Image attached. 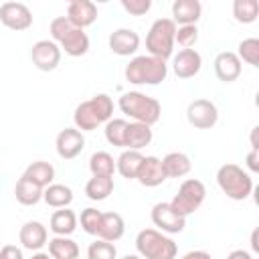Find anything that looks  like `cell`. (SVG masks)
I'll return each instance as SVG.
<instances>
[{"mask_svg": "<svg viewBox=\"0 0 259 259\" xmlns=\"http://www.w3.org/2000/svg\"><path fill=\"white\" fill-rule=\"evenodd\" d=\"M204 198H206V188H204V184L198 180V178H186L182 184H180V188H178V192L174 194V198L170 200V206L180 214V217H188V214H192L194 210H198L200 208V204L204 202Z\"/></svg>", "mask_w": 259, "mask_h": 259, "instance_id": "52a82bcc", "label": "cell"}, {"mask_svg": "<svg viewBox=\"0 0 259 259\" xmlns=\"http://www.w3.org/2000/svg\"><path fill=\"white\" fill-rule=\"evenodd\" d=\"M217 184L231 200H245L253 192V178L251 174L241 168L239 164H223L217 170Z\"/></svg>", "mask_w": 259, "mask_h": 259, "instance_id": "277c9868", "label": "cell"}, {"mask_svg": "<svg viewBox=\"0 0 259 259\" xmlns=\"http://www.w3.org/2000/svg\"><path fill=\"white\" fill-rule=\"evenodd\" d=\"M160 160H162V170L166 178H182L192 170V162L184 152H168Z\"/></svg>", "mask_w": 259, "mask_h": 259, "instance_id": "7402d4cb", "label": "cell"}, {"mask_svg": "<svg viewBox=\"0 0 259 259\" xmlns=\"http://www.w3.org/2000/svg\"><path fill=\"white\" fill-rule=\"evenodd\" d=\"M18 241H20V245L24 249L36 253V251H40L49 243L47 227L40 221H26L20 227V231H18Z\"/></svg>", "mask_w": 259, "mask_h": 259, "instance_id": "9a60e30c", "label": "cell"}, {"mask_svg": "<svg viewBox=\"0 0 259 259\" xmlns=\"http://www.w3.org/2000/svg\"><path fill=\"white\" fill-rule=\"evenodd\" d=\"M75 26L67 20V16H57V18H53L51 20V26H49V32H51V40H55L57 45L73 30Z\"/></svg>", "mask_w": 259, "mask_h": 259, "instance_id": "74e56055", "label": "cell"}, {"mask_svg": "<svg viewBox=\"0 0 259 259\" xmlns=\"http://www.w3.org/2000/svg\"><path fill=\"white\" fill-rule=\"evenodd\" d=\"M257 134H259V127L255 125L251 130V150H259V142H257Z\"/></svg>", "mask_w": 259, "mask_h": 259, "instance_id": "ee69618b", "label": "cell"}, {"mask_svg": "<svg viewBox=\"0 0 259 259\" xmlns=\"http://www.w3.org/2000/svg\"><path fill=\"white\" fill-rule=\"evenodd\" d=\"M0 22L10 30H26L32 26V12L24 2H4L0 6Z\"/></svg>", "mask_w": 259, "mask_h": 259, "instance_id": "8fae6325", "label": "cell"}, {"mask_svg": "<svg viewBox=\"0 0 259 259\" xmlns=\"http://www.w3.org/2000/svg\"><path fill=\"white\" fill-rule=\"evenodd\" d=\"M125 81L132 85H160L168 77V65L150 55H138L125 65Z\"/></svg>", "mask_w": 259, "mask_h": 259, "instance_id": "3957f363", "label": "cell"}, {"mask_svg": "<svg viewBox=\"0 0 259 259\" xmlns=\"http://www.w3.org/2000/svg\"><path fill=\"white\" fill-rule=\"evenodd\" d=\"M59 47H61V53L65 51V55H69V57H83V55L89 51V36H87L85 30L73 28V30L59 42Z\"/></svg>", "mask_w": 259, "mask_h": 259, "instance_id": "484cf974", "label": "cell"}, {"mask_svg": "<svg viewBox=\"0 0 259 259\" xmlns=\"http://www.w3.org/2000/svg\"><path fill=\"white\" fill-rule=\"evenodd\" d=\"M227 259H253V255L249 251H245V249H235V251H231L227 255Z\"/></svg>", "mask_w": 259, "mask_h": 259, "instance_id": "7bdbcfd3", "label": "cell"}, {"mask_svg": "<svg viewBox=\"0 0 259 259\" xmlns=\"http://www.w3.org/2000/svg\"><path fill=\"white\" fill-rule=\"evenodd\" d=\"M30 259H53V257L49 253H45V251H36V253H32Z\"/></svg>", "mask_w": 259, "mask_h": 259, "instance_id": "bcb514c9", "label": "cell"}, {"mask_svg": "<svg viewBox=\"0 0 259 259\" xmlns=\"http://www.w3.org/2000/svg\"><path fill=\"white\" fill-rule=\"evenodd\" d=\"M180 259H212V257H210V253L196 249V251H188V253H184Z\"/></svg>", "mask_w": 259, "mask_h": 259, "instance_id": "b9f144b4", "label": "cell"}, {"mask_svg": "<svg viewBox=\"0 0 259 259\" xmlns=\"http://www.w3.org/2000/svg\"><path fill=\"white\" fill-rule=\"evenodd\" d=\"M214 75L219 77V81L223 83H233L241 77L243 71V63L239 61V57L231 51H223L214 57Z\"/></svg>", "mask_w": 259, "mask_h": 259, "instance_id": "e0dca14e", "label": "cell"}, {"mask_svg": "<svg viewBox=\"0 0 259 259\" xmlns=\"http://www.w3.org/2000/svg\"><path fill=\"white\" fill-rule=\"evenodd\" d=\"M174 34H176V24L172 18H158L152 22L148 34H146V49L150 57L156 59H170L174 53Z\"/></svg>", "mask_w": 259, "mask_h": 259, "instance_id": "8992f818", "label": "cell"}, {"mask_svg": "<svg viewBox=\"0 0 259 259\" xmlns=\"http://www.w3.org/2000/svg\"><path fill=\"white\" fill-rule=\"evenodd\" d=\"M89 170L93 176H113L115 160L109 152H95L89 158Z\"/></svg>", "mask_w": 259, "mask_h": 259, "instance_id": "d6a6232c", "label": "cell"}, {"mask_svg": "<svg viewBox=\"0 0 259 259\" xmlns=\"http://www.w3.org/2000/svg\"><path fill=\"white\" fill-rule=\"evenodd\" d=\"M233 16L241 24H251L259 16V2L257 0H235L233 2Z\"/></svg>", "mask_w": 259, "mask_h": 259, "instance_id": "1f68e13d", "label": "cell"}, {"mask_svg": "<svg viewBox=\"0 0 259 259\" xmlns=\"http://www.w3.org/2000/svg\"><path fill=\"white\" fill-rule=\"evenodd\" d=\"M121 113H125L132 121L144 123V125H154L160 121L162 115V105L156 97H150L142 91H127L119 97L117 101Z\"/></svg>", "mask_w": 259, "mask_h": 259, "instance_id": "7a4b0ae2", "label": "cell"}, {"mask_svg": "<svg viewBox=\"0 0 259 259\" xmlns=\"http://www.w3.org/2000/svg\"><path fill=\"white\" fill-rule=\"evenodd\" d=\"M136 249L142 259H176V243L158 229H142L136 235Z\"/></svg>", "mask_w": 259, "mask_h": 259, "instance_id": "5b68a950", "label": "cell"}, {"mask_svg": "<svg viewBox=\"0 0 259 259\" xmlns=\"http://www.w3.org/2000/svg\"><path fill=\"white\" fill-rule=\"evenodd\" d=\"M125 130H127V121L123 117H111L103 130L107 144L115 148H125Z\"/></svg>", "mask_w": 259, "mask_h": 259, "instance_id": "4dcf8cb0", "label": "cell"}, {"mask_svg": "<svg viewBox=\"0 0 259 259\" xmlns=\"http://www.w3.org/2000/svg\"><path fill=\"white\" fill-rule=\"evenodd\" d=\"M55 148H57L59 158L73 160V158H77L83 152V148H85V136L77 127H65V130H61L57 134Z\"/></svg>", "mask_w": 259, "mask_h": 259, "instance_id": "7c38bea8", "label": "cell"}, {"mask_svg": "<svg viewBox=\"0 0 259 259\" xmlns=\"http://www.w3.org/2000/svg\"><path fill=\"white\" fill-rule=\"evenodd\" d=\"M61 47L55 42V40H49V38H42V40H36L30 49V59H32V65L38 69V71H55L61 63Z\"/></svg>", "mask_w": 259, "mask_h": 259, "instance_id": "30bf717a", "label": "cell"}, {"mask_svg": "<svg viewBox=\"0 0 259 259\" xmlns=\"http://www.w3.org/2000/svg\"><path fill=\"white\" fill-rule=\"evenodd\" d=\"M202 14V4L198 0H176L172 4V22L176 26L196 24Z\"/></svg>", "mask_w": 259, "mask_h": 259, "instance_id": "d6986e66", "label": "cell"}, {"mask_svg": "<svg viewBox=\"0 0 259 259\" xmlns=\"http://www.w3.org/2000/svg\"><path fill=\"white\" fill-rule=\"evenodd\" d=\"M150 219H152L154 227H156L160 233H164V235L182 233L184 227H186V219L180 217V214L170 206V202H156V204L152 206Z\"/></svg>", "mask_w": 259, "mask_h": 259, "instance_id": "ba28073f", "label": "cell"}, {"mask_svg": "<svg viewBox=\"0 0 259 259\" xmlns=\"http://www.w3.org/2000/svg\"><path fill=\"white\" fill-rule=\"evenodd\" d=\"M121 8L132 16H144L152 8V0H121Z\"/></svg>", "mask_w": 259, "mask_h": 259, "instance_id": "f35d334b", "label": "cell"}, {"mask_svg": "<svg viewBox=\"0 0 259 259\" xmlns=\"http://www.w3.org/2000/svg\"><path fill=\"white\" fill-rule=\"evenodd\" d=\"M0 259H24L22 249L16 245H4L0 247Z\"/></svg>", "mask_w": 259, "mask_h": 259, "instance_id": "ab89813d", "label": "cell"}, {"mask_svg": "<svg viewBox=\"0 0 259 259\" xmlns=\"http://www.w3.org/2000/svg\"><path fill=\"white\" fill-rule=\"evenodd\" d=\"M101 210L93 208V206H87L81 210V214L77 217V221L81 223V229L87 233V235H95L99 233V225H101Z\"/></svg>", "mask_w": 259, "mask_h": 259, "instance_id": "e575fe53", "label": "cell"}, {"mask_svg": "<svg viewBox=\"0 0 259 259\" xmlns=\"http://www.w3.org/2000/svg\"><path fill=\"white\" fill-rule=\"evenodd\" d=\"M22 176L28 178L32 184H36V186H40V188L45 190V188H47L49 184H53V180H55V166H53L51 162L36 160V162H32V164L26 166V170H24Z\"/></svg>", "mask_w": 259, "mask_h": 259, "instance_id": "d4e9b609", "label": "cell"}, {"mask_svg": "<svg viewBox=\"0 0 259 259\" xmlns=\"http://www.w3.org/2000/svg\"><path fill=\"white\" fill-rule=\"evenodd\" d=\"M109 51L117 57H132L140 49V34L134 28H115L107 38Z\"/></svg>", "mask_w": 259, "mask_h": 259, "instance_id": "4fadbf2b", "label": "cell"}, {"mask_svg": "<svg viewBox=\"0 0 259 259\" xmlns=\"http://www.w3.org/2000/svg\"><path fill=\"white\" fill-rule=\"evenodd\" d=\"M77 214L75 210H71L69 206L67 208H57L53 214H51V223H49V229L55 233V237H71L77 229Z\"/></svg>", "mask_w": 259, "mask_h": 259, "instance_id": "ffe728a7", "label": "cell"}, {"mask_svg": "<svg viewBox=\"0 0 259 259\" xmlns=\"http://www.w3.org/2000/svg\"><path fill=\"white\" fill-rule=\"evenodd\" d=\"M121 259H142V257L140 255H123Z\"/></svg>", "mask_w": 259, "mask_h": 259, "instance_id": "7dc6e473", "label": "cell"}, {"mask_svg": "<svg viewBox=\"0 0 259 259\" xmlns=\"http://www.w3.org/2000/svg\"><path fill=\"white\" fill-rule=\"evenodd\" d=\"M241 63H247L251 67H259V38H243L239 42V51L235 53Z\"/></svg>", "mask_w": 259, "mask_h": 259, "instance_id": "836d02e7", "label": "cell"}, {"mask_svg": "<svg viewBox=\"0 0 259 259\" xmlns=\"http://www.w3.org/2000/svg\"><path fill=\"white\" fill-rule=\"evenodd\" d=\"M251 249L257 253L259 251V243H257V229H253V233H251Z\"/></svg>", "mask_w": 259, "mask_h": 259, "instance_id": "f6af8a7d", "label": "cell"}, {"mask_svg": "<svg viewBox=\"0 0 259 259\" xmlns=\"http://www.w3.org/2000/svg\"><path fill=\"white\" fill-rule=\"evenodd\" d=\"M113 192V176H91L85 184V194L89 200H105Z\"/></svg>", "mask_w": 259, "mask_h": 259, "instance_id": "83f0119b", "label": "cell"}, {"mask_svg": "<svg viewBox=\"0 0 259 259\" xmlns=\"http://www.w3.org/2000/svg\"><path fill=\"white\" fill-rule=\"evenodd\" d=\"M154 134L150 125L138 123V121H127V130H125V150H142L146 146H150Z\"/></svg>", "mask_w": 259, "mask_h": 259, "instance_id": "603a6c76", "label": "cell"}, {"mask_svg": "<svg viewBox=\"0 0 259 259\" xmlns=\"http://www.w3.org/2000/svg\"><path fill=\"white\" fill-rule=\"evenodd\" d=\"M144 162V154L138 150H123L115 160V172H119L127 180H136L140 166Z\"/></svg>", "mask_w": 259, "mask_h": 259, "instance_id": "cb8c5ba5", "label": "cell"}, {"mask_svg": "<svg viewBox=\"0 0 259 259\" xmlns=\"http://www.w3.org/2000/svg\"><path fill=\"white\" fill-rule=\"evenodd\" d=\"M172 69L178 79L196 77L202 69V57L196 49H182V51H178V55H174Z\"/></svg>", "mask_w": 259, "mask_h": 259, "instance_id": "5bb4252c", "label": "cell"}, {"mask_svg": "<svg viewBox=\"0 0 259 259\" xmlns=\"http://www.w3.org/2000/svg\"><path fill=\"white\" fill-rule=\"evenodd\" d=\"M87 259H117V249L113 243L97 239L87 249Z\"/></svg>", "mask_w": 259, "mask_h": 259, "instance_id": "d590c367", "label": "cell"}, {"mask_svg": "<svg viewBox=\"0 0 259 259\" xmlns=\"http://www.w3.org/2000/svg\"><path fill=\"white\" fill-rule=\"evenodd\" d=\"M42 200L53 208H67L73 202V190L67 184L53 182L42 190Z\"/></svg>", "mask_w": 259, "mask_h": 259, "instance_id": "4316f807", "label": "cell"}, {"mask_svg": "<svg viewBox=\"0 0 259 259\" xmlns=\"http://www.w3.org/2000/svg\"><path fill=\"white\" fill-rule=\"evenodd\" d=\"M123 233H125V223H123V217L119 212H103L101 214V225H99L97 239L115 243L123 237Z\"/></svg>", "mask_w": 259, "mask_h": 259, "instance_id": "44dd1931", "label": "cell"}, {"mask_svg": "<svg viewBox=\"0 0 259 259\" xmlns=\"http://www.w3.org/2000/svg\"><path fill=\"white\" fill-rule=\"evenodd\" d=\"M14 196H16V200H18L20 204H24V206H34L36 202L42 200V188L36 186V184H32L28 178L20 176L18 182H16V186H14Z\"/></svg>", "mask_w": 259, "mask_h": 259, "instance_id": "f1b7e54d", "label": "cell"}, {"mask_svg": "<svg viewBox=\"0 0 259 259\" xmlns=\"http://www.w3.org/2000/svg\"><path fill=\"white\" fill-rule=\"evenodd\" d=\"M186 119L196 130H210L219 121V109L210 99H194L186 107Z\"/></svg>", "mask_w": 259, "mask_h": 259, "instance_id": "9c48e42d", "label": "cell"}, {"mask_svg": "<svg viewBox=\"0 0 259 259\" xmlns=\"http://www.w3.org/2000/svg\"><path fill=\"white\" fill-rule=\"evenodd\" d=\"M136 180L146 188L160 186L166 180V174L162 170V160L158 156H144V162L140 166V172H138Z\"/></svg>", "mask_w": 259, "mask_h": 259, "instance_id": "ac0fdd59", "label": "cell"}, {"mask_svg": "<svg viewBox=\"0 0 259 259\" xmlns=\"http://www.w3.org/2000/svg\"><path fill=\"white\" fill-rule=\"evenodd\" d=\"M113 117V99L107 93H97L87 101H81L75 107L73 121L79 132H93L101 123H107Z\"/></svg>", "mask_w": 259, "mask_h": 259, "instance_id": "6da1fadb", "label": "cell"}, {"mask_svg": "<svg viewBox=\"0 0 259 259\" xmlns=\"http://www.w3.org/2000/svg\"><path fill=\"white\" fill-rule=\"evenodd\" d=\"M67 20L75 26L85 30L97 20V6L89 0H73L67 6Z\"/></svg>", "mask_w": 259, "mask_h": 259, "instance_id": "2e32d148", "label": "cell"}, {"mask_svg": "<svg viewBox=\"0 0 259 259\" xmlns=\"http://www.w3.org/2000/svg\"><path fill=\"white\" fill-rule=\"evenodd\" d=\"M245 164H247V170L251 174H257L259 172V150H251L245 158Z\"/></svg>", "mask_w": 259, "mask_h": 259, "instance_id": "60d3db41", "label": "cell"}, {"mask_svg": "<svg viewBox=\"0 0 259 259\" xmlns=\"http://www.w3.org/2000/svg\"><path fill=\"white\" fill-rule=\"evenodd\" d=\"M198 40V28L196 24H184V26H176V34H174V42H178L182 49H192Z\"/></svg>", "mask_w": 259, "mask_h": 259, "instance_id": "8d00e7d4", "label": "cell"}, {"mask_svg": "<svg viewBox=\"0 0 259 259\" xmlns=\"http://www.w3.org/2000/svg\"><path fill=\"white\" fill-rule=\"evenodd\" d=\"M49 255L53 259H77L79 245L71 237H53L49 239Z\"/></svg>", "mask_w": 259, "mask_h": 259, "instance_id": "f546056e", "label": "cell"}, {"mask_svg": "<svg viewBox=\"0 0 259 259\" xmlns=\"http://www.w3.org/2000/svg\"><path fill=\"white\" fill-rule=\"evenodd\" d=\"M77 259H79V257H77Z\"/></svg>", "mask_w": 259, "mask_h": 259, "instance_id": "c3c4849f", "label": "cell"}]
</instances>
